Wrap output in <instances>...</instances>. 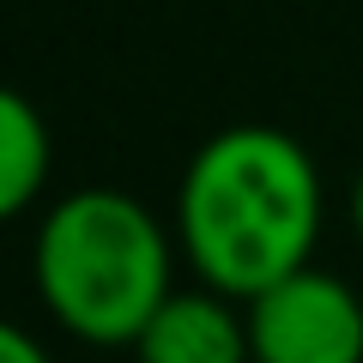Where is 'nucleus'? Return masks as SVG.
Masks as SVG:
<instances>
[{
	"label": "nucleus",
	"mask_w": 363,
	"mask_h": 363,
	"mask_svg": "<svg viewBox=\"0 0 363 363\" xmlns=\"http://www.w3.org/2000/svg\"><path fill=\"white\" fill-rule=\"evenodd\" d=\"M176 242L200 285L248 303L291 279L321 242V169L285 128H218L182 169Z\"/></svg>",
	"instance_id": "nucleus-1"
},
{
	"label": "nucleus",
	"mask_w": 363,
	"mask_h": 363,
	"mask_svg": "<svg viewBox=\"0 0 363 363\" xmlns=\"http://www.w3.org/2000/svg\"><path fill=\"white\" fill-rule=\"evenodd\" d=\"M128 351L133 363H255L242 303L212 285L169 291L164 309L145 321V333Z\"/></svg>",
	"instance_id": "nucleus-4"
},
{
	"label": "nucleus",
	"mask_w": 363,
	"mask_h": 363,
	"mask_svg": "<svg viewBox=\"0 0 363 363\" xmlns=\"http://www.w3.org/2000/svg\"><path fill=\"white\" fill-rule=\"evenodd\" d=\"M351 230H357V242H363V169H357V182H351Z\"/></svg>",
	"instance_id": "nucleus-7"
},
{
	"label": "nucleus",
	"mask_w": 363,
	"mask_h": 363,
	"mask_svg": "<svg viewBox=\"0 0 363 363\" xmlns=\"http://www.w3.org/2000/svg\"><path fill=\"white\" fill-rule=\"evenodd\" d=\"M49 169H55V133L43 109L25 91H6L0 97V212L25 218L49 188Z\"/></svg>",
	"instance_id": "nucleus-5"
},
{
	"label": "nucleus",
	"mask_w": 363,
	"mask_h": 363,
	"mask_svg": "<svg viewBox=\"0 0 363 363\" xmlns=\"http://www.w3.org/2000/svg\"><path fill=\"white\" fill-rule=\"evenodd\" d=\"M0 363H55V357H49V345H43L30 327H6V333H0Z\"/></svg>",
	"instance_id": "nucleus-6"
},
{
	"label": "nucleus",
	"mask_w": 363,
	"mask_h": 363,
	"mask_svg": "<svg viewBox=\"0 0 363 363\" xmlns=\"http://www.w3.org/2000/svg\"><path fill=\"white\" fill-rule=\"evenodd\" d=\"M242 315L255 363H363V297L315 260L255 291Z\"/></svg>",
	"instance_id": "nucleus-3"
},
{
	"label": "nucleus",
	"mask_w": 363,
	"mask_h": 363,
	"mask_svg": "<svg viewBox=\"0 0 363 363\" xmlns=\"http://www.w3.org/2000/svg\"><path fill=\"white\" fill-rule=\"evenodd\" d=\"M176 230L121 188H73L37 224L30 285L79 345H133L176 291Z\"/></svg>",
	"instance_id": "nucleus-2"
}]
</instances>
